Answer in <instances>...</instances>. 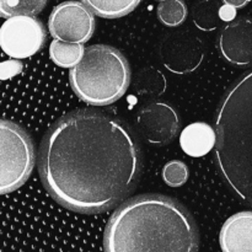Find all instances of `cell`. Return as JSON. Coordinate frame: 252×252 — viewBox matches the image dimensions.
I'll return each mask as SVG.
<instances>
[{"label": "cell", "instance_id": "obj_1", "mask_svg": "<svg viewBox=\"0 0 252 252\" xmlns=\"http://www.w3.org/2000/svg\"><path fill=\"white\" fill-rule=\"evenodd\" d=\"M142 167L139 143L127 123L94 110L62 116L38 153V172L48 193L81 214L117 207L133 193Z\"/></svg>", "mask_w": 252, "mask_h": 252}, {"label": "cell", "instance_id": "obj_2", "mask_svg": "<svg viewBox=\"0 0 252 252\" xmlns=\"http://www.w3.org/2000/svg\"><path fill=\"white\" fill-rule=\"evenodd\" d=\"M105 252H198L199 233L191 213L161 194L132 198L111 217Z\"/></svg>", "mask_w": 252, "mask_h": 252}, {"label": "cell", "instance_id": "obj_3", "mask_svg": "<svg viewBox=\"0 0 252 252\" xmlns=\"http://www.w3.org/2000/svg\"><path fill=\"white\" fill-rule=\"evenodd\" d=\"M214 129L219 175L239 199L252 206V69L224 94Z\"/></svg>", "mask_w": 252, "mask_h": 252}, {"label": "cell", "instance_id": "obj_4", "mask_svg": "<svg viewBox=\"0 0 252 252\" xmlns=\"http://www.w3.org/2000/svg\"><path fill=\"white\" fill-rule=\"evenodd\" d=\"M75 95L93 106H107L120 100L130 83V66L118 49L106 44L85 48L83 59L69 71Z\"/></svg>", "mask_w": 252, "mask_h": 252}, {"label": "cell", "instance_id": "obj_5", "mask_svg": "<svg viewBox=\"0 0 252 252\" xmlns=\"http://www.w3.org/2000/svg\"><path fill=\"white\" fill-rule=\"evenodd\" d=\"M0 192L7 194L29 180L36 162V152L26 130L7 120L0 122Z\"/></svg>", "mask_w": 252, "mask_h": 252}, {"label": "cell", "instance_id": "obj_6", "mask_svg": "<svg viewBox=\"0 0 252 252\" xmlns=\"http://www.w3.org/2000/svg\"><path fill=\"white\" fill-rule=\"evenodd\" d=\"M47 39L44 25L34 16L19 15L9 17L0 29V47L14 59L34 56Z\"/></svg>", "mask_w": 252, "mask_h": 252}, {"label": "cell", "instance_id": "obj_7", "mask_svg": "<svg viewBox=\"0 0 252 252\" xmlns=\"http://www.w3.org/2000/svg\"><path fill=\"white\" fill-rule=\"evenodd\" d=\"M94 12L83 1H64L57 5L48 19V29L57 39L85 43L96 27Z\"/></svg>", "mask_w": 252, "mask_h": 252}, {"label": "cell", "instance_id": "obj_8", "mask_svg": "<svg viewBox=\"0 0 252 252\" xmlns=\"http://www.w3.org/2000/svg\"><path fill=\"white\" fill-rule=\"evenodd\" d=\"M159 58L167 70L185 75L194 71L202 64L204 44L193 32H174L167 34L160 43Z\"/></svg>", "mask_w": 252, "mask_h": 252}, {"label": "cell", "instance_id": "obj_9", "mask_svg": "<svg viewBox=\"0 0 252 252\" xmlns=\"http://www.w3.org/2000/svg\"><path fill=\"white\" fill-rule=\"evenodd\" d=\"M140 135L149 144L164 147L176 138L180 130L179 113L167 102H150L135 117Z\"/></svg>", "mask_w": 252, "mask_h": 252}, {"label": "cell", "instance_id": "obj_10", "mask_svg": "<svg viewBox=\"0 0 252 252\" xmlns=\"http://www.w3.org/2000/svg\"><path fill=\"white\" fill-rule=\"evenodd\" d=\"M221 57L236 66L252 65V19L239 17L221 29L218 37Z\"/></svg>", "mask_w": 252, "mask_h": 252}, {"label": "cell", "instance_id": "obj_11", "mask_svg": "<svg viewBox=\"0 0 252 252\" xmlns=\"http://www.w3.org/2000/svg\"><path fill=\"white\" fill-rule=\"evenodd\" d=\"M223 252H252V212H240L224 223L219 234Z\"/></svg>", "mask_w": 252, "mask_h": 252}, {"label": "cell", "instance_id": "obj_12", "mask_svg": "<svg viewBox=\"0 0 252 252\" xmlns=\"http://www.w3.org/2000/svg\"><path fill=\"white\" fill-rule=\"evenodd\" d=\"M217 132L212 126L196 122L187 126L180 135L181 149L192 158H202L216 148Z\"/></svg>", "mask_w": 252, "mask_h": 252}, {"label": "cell", "instance_id": "obj_13", "mask_svg": "<svg viewBox=\"0 0 252 252\" xmlns=\"http://www.w3.org/2000/svg\"><path fill=\"white\" fill-rule=\"evenodd\" d=\"M167 86L164 74L153 66H145L138 71L133 81L135 94L144 98H157L165 93Z\"/></svg>", "mask_w": 252, "mask_h": 252}, {"label": "cell", "instance_id": "obj_14", "mask_svg": "<svg viewBox=\"0 0 252 252\" xmlns=\"http://www.w3.org/2000/svg\"><path fill=\"white\" fill-rule=\"evenodd\" d=\"M85 48L83 43L54 39L49 46V57L56 65L61 68H74L83 59Z\"/></svg>", "mask_w": 252, "mask_h": 252}, {"label": "cell", "instance_id": "obj_15", "mask_svg": "<svg viewBox=\"0 0 252 252\" xmlns=\"http://www.w3.org/2000/svg\"><path fill=\"white\" fill-rule=\"evenodd\" d=\"M91 11L103 19H118L132 12L142 0H81Z\"/></svg>", "mask_w": 252, "mask_h": 252}, {"label": "cell", "instance_id": "obj_16", "mask_svg": "<svg viewBox=\"0 0 252 252\" xmlns=\"http://www.w3.org/2000/svg\"><path fill=\"white\" fill-rule=\"evenodd\" d=\"M220 5L218 0H197L192 6V20L202 31H214L220 24Z\"/></svg>", "mask_w": 252, "mask_h": 252}, {"label": "cell", "instance_id": "obj_17", "mask_svg": "<svg viewBox=\"0 0 252 252\" xmlns=\"http://www.w3.org/2000/svg\"><path fill=\"white\" fill-rule=\"evenodd\" d=\"M48 0H0V15L1 17L36 16L46 7Z\"/></svg>", "mask_w": 252, "mask_h": 252}, {"label": "cell", "instance_id": "obj_18", "mask_svg": "<svg viewBox=\"0 0 252 252\" xmlns=\"http://www.w3.org/2000/svg\"><path fill=\"white\" fill-rule=\"evenodd\" d=\"M187 6L184 0H166L158 5L157 14L160 22L167 27H177L187 17Z\"/></svg>", "mask_w": 252, "mask_h": 252}, {"label": "cell", "instance_id": "obj_19", "mask_svg": "<svg viewBox=\"0 0 252 252\" xmlns=\"http://www.w3.org/2000/svg\"><path fill=\"white\" fill-rule=\"evenodd\" d=\"M189 171L187 165L180 160H171L162 167V179L170 187H181L187 182Z\"/></svg>", "mask_w": 252, "mask_h": 252}, {"label": "cell", "instance_id": "obj_20", "mask_svg": "<svg viewBox=\"0 0 252 252\" xmlns=\"http://www.w3.org/2000/svg\"><path fill=\"white\" fill-rule=\"evenodd\" d=\"M235 7L230 6V5H225L220 7V17L221 20H225V21H233L234 17H235L236 11Z\"/></svg>", "mask_w": 252, "mask_h": 252}, {"label": "cell", "instance_id": "obj_21", "mask_svg": "<svg viewBox=\"0 0 252 252\" xmlns=\"http://www.w3.org/2000/svg\"><path fill=\"white\" fill-rule=\"evenodd\" d=\"M251 0H223L225 5H230V6L235 7V9H241V7L246 6Z\"/></svg>", "mask_w": 252, "mask_h": 252}, {"label": "cell", "instance_id": "obj_22", "mask_svg": "<svg viewBox=\"0 0 252 252\" xmlns=\"http://www.w3.org/2000/svg\"><path fill=\"white\" fill-rule=\"evenodd\" d=\"M158 1H166V0H158Z\"/></svg>", "mask_w": 252, "mask_h": 252}]
</instances>
